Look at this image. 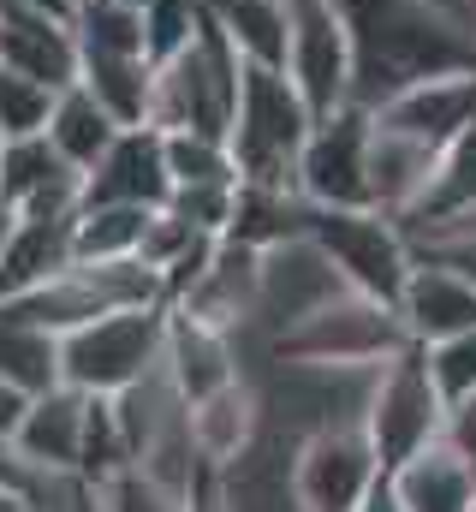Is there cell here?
<instances>
[{"instance_id":"obj_1","label":"cell","mask_w":476,"mask_h":512,"mask_svg":"<svg viewBox=\"0 0 476 512\" xmlns=\"http://www.w3.org/2000/svg\"><path fill=\"white\" fill-rule=\"evenodd\" d=\"M352 36V102L381 108L399 90L476 66V42L435 18L423 0H334Z\"/></svg>"},{"instance_id":"obj_2","label":"cell","mask_w":476,"mask_h":512,"mask_svg":"<svg viewBox=\"0 0 476 512\" xmlns=\"http://www.w3.org/2000/svg\"><path fill=\"white\" fill-rule=\"evenodd\" d=\"M316 126L310 102L298 96L286 66H250L238 72V108H233V149L238 185H268V191H298V155ZM304 197V191H298Z\"/></svg>"},{"instance_id":"obj_3","label":"cell","mask_w":476,"mask_h":512,"mask_svg":"<svg viewBox=\"0 0 476 512\" xmlns=\"http://www.w3.org/2000/svg\"><path fill=\"white\" fill-rule=\"evenodd\" d=\"M238 48L227 42V30L203 12L197 36L155 60V84H149V120L155 131H197V137H221L233 131V108H238Z\"/></svg>"},{"instance_id":"obj_4","label":"cell","mask_w":476,"mask_h":512,"mask_svg":"<svg viewBox=\"0 0 476 512\" xmlns=\"http://www.w3.org/2000/svg\"><path fill=\"white\" fill-rule=\"evenodd\" d=\"M167 304H125L60 334V382L78 393H119L161 364Z\"/></svg>"},{"instance_id":"obj_5","label":"cell","mask_w":476,"mask_h":512,"mask_svg":"<svg viewBox=\"0 0 476 512\" xmlns=\"http://www.w3.org/2000/svg\"><path fill=\"white\" fill-rule=\"evenodd\" d=\"M405 346H411V334H405L399 310L346 286L340 298H328L322 310H310L304 322L274 334L262 358H292V364H387Z\"/></svg>"},{"instance_id":"obj_6","label":"cell","mask_w":476,"mask_h":512,"mask_svg":"<svg viewBox=\"0 0 476 512\" xmlns=\"http://www.w3.org/2000/svg\"><path fill=\"white\" fill-rule=\"evenodd\" d=\"M304 233L322 245V256L340 268V280L352 292L399 310V292H405L417 256H411V239L393 215H381V209H316L310 203Z\"/></svg>"},{"instance_id":"obj_7","label":"cell","mask_w":476,"mask_h":512,"mask_svg":"<svg viewBox=\"0 0 476 512\" xmlns=\"http://www.w3.org/2000/svg\"><path fill=\"white\" fill-rule=\"evenodd\" d=\"M441 417H447V399H441V387L423 364V346H405L375 370L369 405H363V429H369V447H375L381 471H393L399 459L429 447L441 435Z\"/></svg>"},{"instance_id":"obj_8","label":"cell","mask_w":476,"mask_h":512,"mask_svg":"<svg viewBox=\"0 0 476 512\" xmlns=\"http://www.w3.org/2000/svg\"><path fill=\"white\" fill-rule=\"evenodd\" d=\"M369 108H334L322 114L310 137H304V155H298V191L304 203L316 209H375L369 203Z\"/></svg>"},{"instance_id":"obj_9","label":"cell","mask_w":476,"mask_h":512,"mask_svg":"<svg viewBox=\"0 0 476 512\" xmlns=\"http://www.w3.org/2000/svg\"><path fill=\"white\" fill-rule=\"evenodd\" d=\"M292 18V48H286V72L298 84V96L310 102V114H334L352 102V36L334 0H286Z\"/></svg>"},{"instance_id":"obj_10","label":"cell","mask_w":476,"mask_h":512,"mask_svg":"<svg viewBox=\"0 0 476 512\" xmlns=\"http://www.w3.org/2000/svg\"><path fill=\"white\" fill-rule=\"evenodd\" d=\"M381 459L363 423H328L298 441V501L304 512H357L381 483Z\"/></svg>"},{"instance_id":"obj_11","label":"cell","mask_w":476,"mask_h":512,"mask_svg":"<svg viewBox=\"0 0 476 512\" xmlns=\"http://www.w3.org/2000/svg\"><path fill=\"white\" fill-rule=\"evenodd\" d=\"M298 429L262 417L250 447H238L227 465H215L227 512H304L298 501Z\"/></svg>"},{"instance_id":"obj_12","label":"cell","mask_w":476,"mask_h":512,"mask_svg":"<svg viewBox=\"0 0 476 512\" xmlns=\"http://www.w3.org/2000/svg\"><path fill=\"white\" fill-rule=\"evenodd\" d=\"M0 197L18 215H78L84 209V173L48 143V131L6 137L0 143Z\"/></svg>"},{"instance_id":"obj_13","label":"cell","mask_w":476,"mask_h":512,"mask_svg":"<svg viewBox=\"0 0 476 512\" xmlns=\"http://www.w3.org/2000/svg\"><path fill=\"white\" fill-rule=\"evenodd\" d=\"M173 173H167V137L155 126H125L108 155L84 173V203H131V209H167Z\"/></svg>"},{"instance_id":"obj_14","label":"cell","mask_w":476,"mask_h":512,"mask_svg":"<svg viewBox=\"0 0 476 512\" xmlns=\"http://www.w3.org/2000/svg\"><path fill=\"white\" fill-rule=\"evenodd\" d=\"M256 292H262V251H250L238 239H215L209 268L185 286V298H173V310L244 340L250 322H256Z\"/></svg>"},{"instance_id":"obj_15","label":"cell","mask_w":476,"mask_h":512,"mask_svg":"<svg viewBox=\"0 0 476 512\" xmlns=\"http://www.w3.org/2000/svg\"><path fill=\"white\" fill-rule=\"evenodd\" d=\"M375 120L417 137V143H429V149H447L459 131L476 126V66L441 72V78H423V84L399 90L393 102L375 108Z\"/></svg>"},{"instance_id":"obj_16","label":"cell","mask_w":476,"mask_h":512,"mask_svg":"<svg viewBox=\"0 0 476 512\" xmlns=\"http://www.w3.org/2000/svg\"><path fill=\"white\" fill-rule=\"evenodd\" d=\"M399 322H405L411 346L453 340V334L476 328V286L459 268L417 256V262H411V280H405V292H399Z\"/></svg>"},{"instance_id":"obj_17","label":"cell","mask_w":476,"mask_h":512,"mask_svg":"<svg viewBox=\"0 0 476 512\" xmlns=\"http://www.w3.org/2000/svg\"><path fill=\"white\" fill-rule=\"evenodd\" d=\"M84 405L90 393L78 387H48V393H30L18 429H12V447L42 471V477H78V447H84Z\"/></svg>"},{"instance_id":"obj_18","label":"cell","mask_w":476,"mask_h":512,"mask_svg":"<svg viewBox=\"0 0 476 512\" xmlns=\"http://www.w3.org/2000/svg\"><path fill=\"white\" fill-rule=\"evenodd\" d=\"M161 364H167L173 387H179L191 405H197V399H209L215 387H227L233 376H244V352H238L233 334H221V328H209V322H197V316L173 310V304H167Z\"/></svg>"},{"instance_id":"obj_19","label":"cell","mask_w":476,"mask_h":512,"mask_svg":"<svg viewBox=\"0 0 476 512\" xmlns=\"http://www.w3.org/2000/svg\"><path fill=\"white\" fill-rule=\"evenodd\" d=\"M0 66L66 90V84L78 78V36H72V18L0 6Z\"/></svg>"},{"instance_id":"obj_20","label":"cell","mask_w":476,"mask_h":512,"mask_svg":"<svg viewBox=\"0 0 476 512\" xmlns=\"http://www.w3.org/2000/svg\"><path fill=\"white\" fill-rule=\"evenodd\" d=\"M435 155H441V149H429V143H417V137H405V131L369 120V203H375L381 215L405 221V215L417 209L429 173H435Z\"/></svg>"},{"instance_id":"obj_21","label":"cell","mask_w":476,"mask_h":512,"mask_svg":"<svg viewBox=\"0 0 476 512\" xmlns=\"http://www.w3.org/2000/svg\"><path fill=\"white\" fill-rule=\"evenodd\" d=\"M387 489L399 495L405 512H471L476 471L435 435L429 447H417L411 459H399V465L387 471Z\"/></svg>"},{"instance_id":"obj_22","label":"cell","mask_w":476,"mask_h":512,"mask_svg":"<svg viewBox=\"0 0 476 512\" xmlns=\"http://www.w3.org/2000/svg\"><path fill=\"white\" fill-rule=\"evenodd\" d=\"M256 429H262V387L250 370L191 405V441L203 465H227L238 447H250Z\"/></svg>"},{"instance_id":"obj_23","label":"cell","mask_w":476,"mask_h":512,"mask_svg":"<svg viewBox=\"0 0 476 512\" xmlns=\"http://www.w3.org/2000/svg\"><path fill=\"white\" fill-rule=\"evenodd\" d=\"M72 221L78 215H18V233L0 251V298H18L42 280H54L60 268H72Z\"/></svg>"},{"instance_id":"obj_24","label":"cell","mask_w":476,"mask_h":512,"mask_svg":"<svg viewBox=\"0 0 476 512\" xmlns=\"http://www.w3.org/2000/svg\"><path fill=\"white\" fill-rule=\"evenodd\" d=\"M119 131H125V126H119L114 114H108V108H102V102H96L78 78L54 96V114H48V143H54V149H60L78 173H90V167L108 155V143H114Z\"/></svg>"},{"instance_id":"obj_25","label":"cell","mask_w":476,"mask_h":512,"mask_svg":"<svg viewBox=\"0 0 476 512\" xmlns=\"http://www.w3.org/2000/svg\"><path fill=\"white\" fill-rule=\"evenodd\" d=\"M78 84L114 114L119 126H143L149 120L155 60L149 54H78Z\"/></svg>"},{"instance_id":"obj_26","label":"cell","mask_w":476,"mask_h":512,"mask_svg":"<svg viewBox=\"0 0 476 512\" xmlns=\"http://www.w3.org/2000/svg\"><path fill=\"white\" fill-rule=\"evenodd\" d=\"M209 18L227 30L238 60H250V66H286V48H292L286 0H209Z\"/></svg>"},{"instance_id":"obj_27","label":"cell","mask_w":476,"mask_h":512,"mask_svg":"<svg viewBox=\"0 0 476 512\" xmlns=\"http://www.w3.org/2000/svg\"><path fill=\"white\" fill-rule=\"evenodd\" d=\"M304 215H310V203H304L298 191L238 185V191H233V221H227V233H221V239H238V245H250V251H268V245H280V239L304 233Z\"/></svg>"},{"instance_id":"obj_28","label":"cell","mask_w":476,"mask_h":512,"mask_svg":"<svg viewBox=\"0 0 476 512\" xmlns=\"http://www.w3.org/2000/svg\"><path fill=\"white\" fill-rule=\"evenodd\" d=\"M459 209H476V126L459 131L441 155H435V173L417 197V209L399 221V227H423V221H447Z\"/></svg>"},{"instance_id":"obj_29","label":"cell","mask_w":476,"mask_h":512,"mask_svg":"<svg viewBox=\"0 0 476 512\" xmlns=\"http://www.w3.org/2000/svg\"><path fill=\"white\" fill-rule=\"evenodd\" d=\"M0 382H12L18 393L60 387V334L30 328V322L0 310Z\"/></svg>"},{"instance_id":"obj_30","label":"cell","mask_w":476,"mask_h":512,"mask_svg":"<svg viewBox=\"0 0 476 512\" xmlns=\"http://www.w3.org/2000/svg\"><path fill=\"white\" fill-rule=\"evenodd\" d=\"M149 215H155V209H131V203H84L78 221H72V251L84 256V262L137 256Z\"/></svg>"},{"instance_id":"obj_31","label":"cell","mask_w":476,"mask_h":512,"mask_svg":"<svg viewBox=\"0 0 476 512\" xmlns=\"http://www.w3.org/2000/svg\"><path fill=\"white\" fill-rule=\"evenodd\" d=\"M78 54H149L143 6H114V0H78L72 12Z\"/></svg>"},{"instance_id":"obj_32","label":"cell","mask_w":476,"mask_h":512,"mask_svg":"<svg viewBox=\"0 0 476 512\" xmlns=\"http://www.w3.org/2000/svg\"><path fill=\"white\" fill-rule=\"evenodd\" d=\"M119 471H131V453H125V435H119L114 399L108 393H90L84 405V447H78V477L84 483H108Z\"/></svg>"},{"instance_id":"obj_33","label":"cell","mask_w":476,"mask_h":512,"mask_svg":"<svg viewBox=\"0 0 476 512\" xmlns=\"http://www.w3.org/2000/svg\"><path fill=\"white\" fill-rule=\"evenodd\" d=\"M161 137H167L173 185H238L233 149L221 137H197V131H161Z\"/></svg>"},{"instance_id":"obj_34","label":"cell","mask_w":476,"mask_h":512,"mask_svg":"<svg viewBox=\"0 0 476 512\" xmlns=\"http://www.w3.org/2000/svg\"><path fill=\"white\" fill-rule=\"evenodd\" d=\"M54 96H60L54 84L0 66V137H36V131H48Z\"/></svg>"},{"instance_id":"obj_35","label":"cell","mask_w":476,"mask_h":512,"mask_svg":"<svg viewBox=\"0 0 476 512\" xmlns=\"http://www.w3.org/2000/svg\"><path fill=\"white\" fill-rule=\"evenodd\" d=\"M423 364H429V376H435V387H441L447 405L465 399V393H476V328L453 334V340L423 346Z\"/></svg>"},{"instance_id":"obj_36","label":"cell","mask_w":476,"mask_h":512,"mask_svg":"<svg viewBox=\"0 0 476 512\" xmlns=\"http://www.w3.org/2000/svg\"><path fill=\"white\" fill-rule=\"evenodd\" d=\"M102 495V512H185V495L143 477V471H119L108 483H90Z\"/></svg>"},{"instance_id":"obj_37","label":"cell","mask_w":476,"mask_h":512,"mask_svg":"<svg viewBox=\"0 0 476 512\" xmlns=\"http://www.w3.org/2000/svg\"><path fill=\"white\" fill-rule=\"evenodd\" d=\"M441 441H447V447L476 471V393H465V399L447 405V417H441Z\"/></svg>"},{"instance_id":"obj_38","label":"cell","mask_w":476,"mask_h":512,"mask_svg":"<svg viewBox=\"0 0 476 512\" xmlns=\"http://www.w3.org/2000/svg\"><path fill=\"white\" fill-rule=\"evenodd\" d=\"M411 256L447 262V268H459V274L476 286V239H417V245H411Z\"/></svg>"},{"instance_id":"obj_39","label":"cell","mask_w":476,"mask_h":512,"mask_svg":"<svg viewBox=\"0 0 476 512\" xmlns=\"http://www.w3.org/2000/svg\"><path fill=\"white\" fill-rule=\"evenodd\" d=\"M185 512H227L221 483H215V465H197V477H191V489H185Z\"/></svg>"},{"instance_id":"obj_40","label":"cell","mask_w":476,"mask_h":512,"mask_svg":"<svg viewBox=\"0 0 476 512\" xmlns=\"http://www.w3.org/2000/svg\"><path fill=\"white\" fill-rule=\"evenodd\" d=\"M423 6H429L435 18H447L453 30H465V36L476 42V0H423Z\"/></svg>"},{"instance_id":"obj_41","label":"cell","mask_w":476,"mask_h":512,"mask_svg":"<svg viewBox=\"0 0 476 512\" xmlns=\"http://www.w3.org/2000/svg\"><path fill=\"white\" fill-rule=\"evenodd\" d=\"M24 405H30V393H18L12 382H0V435H12V429H18Z\"/></svg>"},{"instance_id":"obj_42","label":"cell","mask_w":476,"mask_h":512,"mask_svg":"<svg viewBox=\"0 0 476 512\" xmlns=\"http://www.w3.org/2000/svg\"><path fill=\"white\" fill-rule=\"evenodd\" d=\"M0 6H18V12H48V18H72L78 0H0Z\"/></svg>"},{"instance_id":"obj_43","label":"cell","mask_w":476,"mask_h":512,"mask_svg":"<svg viewBox=\"0 0 476 512\" xmlns=\"http://www.w3.org/2000/svg\"><path fill=\"white\" fill-rule=\"evenodd\" d=\"M357 512H405V507H399V495H393V489H387V477H381V483L363 495V507H357Z\"/></svg>"},{"instance_id":"obj_44","label":"cell","mask_w":476,"mask_h":512,"mask_svg":"<svg viewBox=\"0 0 476 512\" xmlns=\"http://www.w3.org/2000/svg\"><path fill=\"white\" fill-rule=\"evenodd\" d=\"M0 512H42V501H30V495H12V489H0Z\"/></svg>"},{"instance_id":"obj_45","label":"cell","mask_w":476,"mask_h":512,"mask_svg":"<svg viewBox=\"0 0 476 512\" xmlns=\"http://www.w3.org/2000/svg\"><path fill=\"white\" fill-rule=\"evenodd\" d=\"M12 233H18V209L0 197V251H6V239H12Z\"/></svg>"},{"instance_id":"obj_46","label":"cell","mask_w":476,"mask_h":512,"mask_svg":"<svg viewBox=\"0 0 476 512\" xmlns=\"http://www.w3.org/2000/svg\"><path fill=\"white\" fill-rule=\"evenodd\" d=\"M114 6H149V0H114Z\"/></svg>"},{"instance_id":"obj_47","label":"cell","mask_w":476,"mask_h":512,"mask_svg":"<svg viewBox=\"0 0 476 512\" xmlns=\"http://www.w3.org/2000/svg\"><path fill=\"white\" fill-rule=\"evenodd\" d=\"M471 512H476V501H471Z\"/></svg>"},{"instance_id":"obj_48","label":"cell","mask_w":476,"mask_h":512,"mask_svg":"<svg viewBox=\"0 0 476 512\" xmlns=\"http://www.w3.org/2000/svg\"><path fill=\"white\" fill-rule=\"evenodd\" d=\"M0 143H6V137H0Z\"/></svg>"}]
</instances>
